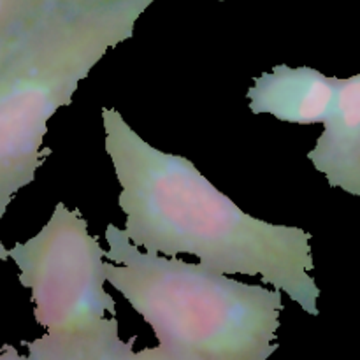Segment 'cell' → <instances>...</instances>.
Segmentation results:
<instances>
[{"label":"cell","mask_w":360,"mask_h":360,"mask_svg":"<svg viewBox=\"0 0 360 360\" xmlns=\"http://www.w3.org/2000/svg\"><path fill=\"white\" fill-rule=\"evenodd\" d=\"M32 27H28L27 30L16 32V34H6L0 35V70L7 65L11 58L16 55V51L20 49V46L23 44L25 37H27L28 30Z\"/></svg>","instance_id":"cell-10"},{"label":"cell","mask_w":360,"mask_h":360,"mask_svg":"<svg viewBox=\"0 0 360 360\" xmlns=\"http://www.w3.org/2000/svg\"><path fill=\"white\" fill-rule=\"evenodd\" d=\"M105 241V281L174 360H267L278 350L281 290L141 252L115 224Z\"/></svg>","instance_id":"cell-2"},{"label":"cell","mask_w":360,"mask_h":360,"mask_svg":"<svg viewBox=\"0 0 360 360\" xmlns=\"http://www.w3.org/2000/svg\"><path fill=\"white\" fill-rule=\"evenodd\" d=\"M134 338L129 341H123L122 347L116 348L112 354L102 360H174L160 345L155 348H144V350L134 352Z\"/></svg>","instance_id":"cell-9"},{"label":"cell","mask_w":360,"mask_h":360,"mask_svg":"<svg viewBox=\"0 0 360 360\" xmlns=\"http://www.w3.org/2000/svg\"><path fill=\"white\" fill-rule=\"evenodd\" d=\"M105 151L120 185L130 243L164 257L186 253L221 274L260 276L319 315L311 234L245 213L192 160L144 141L115 108L102 109Z\"/></svg>","instance_id":"cell-1"},{"label":"cell","mask_w":360,"mask_h":360,"mask_svg":"<svg viewBox=\"0 0 360 360\" xmlns=\"http://www.w3.org/2000/svg\"><path fill=\"white\" fill-rule=\"evenodd\" d=\"M109 2H116V0H42L48 9H88V7Z\"/></svg>","instance_id":"cell-11"},{"label":"cell","mask_w":360,"mask_h":360,"mask_svg":"<svg viewBox=\"0 0 360 360\" xmlns=\"http://www.w3.org/2000/svg\"><path fill=\"white\" fill-rule=\"evenodd\" d=\"M360 137V74L338 81L333 111L323 123L315 148L308 153L313 167L330 176L348 157Z\"/></svg>","instance_id":"cell-6"},{"label":"cell","mask_w":360,"mask_h":360,"mask_svg":"<svg viewBox=\"0 0 360 360\" xmlns=\"http://www.w3.org/2000/svg\"><path fill=\"white\" fill-rule=\"evenodd\" d=\"M46 11L42 0H0V35L27 30Z\"/></svg>","instance_id":"cell-7"},{"label":"cell","mask_w":360,"mask_h":360,"mask_svg":"<svg viewBox=\"0 0 360 360\" xmlns=\"http://www.w3.org/2000/svg\"><path fill=\"white\" fill-rule=\"evenodd\" d=\"M155 0H116L88 9H48L0 70V221L42 165L56 111L111 49L129 41Z\"/></svg>","instance_id":"cell-3"},{"label":"cell","mask_w":360,"mask_h":360,"mask_svg":"<svg viewBox=\"0 0 360 360\" xmlns=\"http://www.w3.org/2000/svg\"><path fill=\"white\" fill-rule=\"evenodd\" d=\"M340 77H329L313 67L276 65L260 74L248 88L253 115H271L285 123H326L333 111Z\"/></svg>","instance_id":"cell-5"},{"label":"cell","mask_w":360,"mask_h":360,"mask_svg":"<svg viewBox=\"0 0 360 360\" xmlns=\"http://www.w3.org/2000/svg\"><path fill=\"white\" fill-rule=\"evenodd\" d=\"M330 186L345 190L350 195L360 197V137L340 167L327 176Z\"/></svg>","instance_id":"cell-8"},{"label":"cell","mask_w":360,"mask_h":360,"mask_svg":"<svg viewBox=\"0 0 360 360\" xmlns=\"http://www.w3.org/2000/svg\"><path fill=\"white\" fill-rule=\"evenodd\" d=\"M28 288L44 336L27 343L34 360H102L122 347L105 255L79 210L58 202L44 227L7 248Z\"/></svg>","instance_id":"cell-4"},{"label":"cell","mask_w":360,"mask_h":360,"mask_svg":"<svg viewBox=\"0 0 360 360\" xmlns=\"http://www.w3.org/2000/svg\"><path fill=\"white\" fill-rule=\"evenodd\" d=\"M0 360H34L30 355H21L20 352L14 347H4V350L0 352Z\"/></svg>","instance_id":"cell-12"},{"label":"cell","mask_w":360,"mask_h":360,"mask_svg":"<svg viewBox=\"0 0 360 360\" xmlns=\"http://www.w3.org/2000/svg\"><path fill=\"white\" fill-rule=\"evenodd\" d=\"M0 260H2V262L9 260V257H7V248H6V246H4L2 241H0Z\"/></svg>","instance_id":"cell-13"},{"label":"cell","mask_w":360,"mask_h":360,"mask_svg":"<svg viewBox=\"0 0 360 360\" xmlns=\"http://www.w3.org/2000/svg\"><path fill=\"white\" fill-rule=\"evenodd\" d=\"M220 2H225V0H220Z\"/></svg>","instance_id":"cell-14"}]
</instances>
